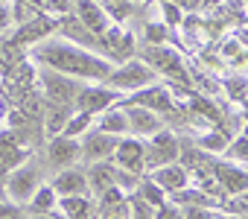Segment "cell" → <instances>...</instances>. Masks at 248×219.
<instances>
[{"label":"cell","instance_id":"6da1fadb","mask_svg":"<svg viewBox=\"0 0 248 219\" xmlns=\"http://www.w3.org/2000/svg\"><path fill=\"white\" fill-rule=\"evenodd\" d=\"M32 56L50 70H62L67 76H82V79H108V73L114 70L105 59L91 56L73 44H44V47H35Z\"/></svg>","mask_w":248,"mask_h":219},{"label":"cell","instance_id":"7a4b0ae2","mask_svg":"<svg viewBox=\"0 0 248 219\" xmlns=\"http://www.w3.org/2000/svg\"><path fill=\"white\" fill-rule=\"evenodd\" d=\"M178 155V141L172 132H164L158 129L152 143L143 146V167H164V164H172V158Z\"/></svg>","mask_w":248,"mask_h":219},{"label":"cell","instance_id":"3957f363","mask_svg":"<svg viewBox=\"0 0 248 219\" xmlns=\"http://www.w3.org/2000/svg\"><path fill=\"white\" fill-rule=\"evenodd\" d=\"M155 79V70H149L143 62H129L123 70H111L108 73V82L111 88H126V91H135V88H143Z\"/></svg>","mask_w":248,"mask_h":219},{"label":"cell","instance_id":"277c9868","mask_svg":"<svg viewBox=\"0 0 248 219\" xmlns=\"http://www.w3.org/2000/svg\"><path fill=\"white\" fill-rule=\"evenodd\" d=\"M146 62H149L155 70H161V73H167V76H172V79H178V82H187L184 64H181L178 53H172L170 47H149V50H146Z\"/></svg>","mask_w":248,"mask_h":219},{"label":"cell","instance_id":"5b68a950","mask_svg":"<svg viewBox=\"0 0 248 219\" xmlns=\"http://www.w3.org/2000/svg\"><path fill=\"white\" fill-rule=\"evenodd\" d=\"M117 96L120 94L111 91V88H82L76 94V105H79V111H85V114H96V111H102V108H108Z\"/></svg>","mask_w":248,"mask_h":219},{"label":"cell","instance_id":"8992f818","mask_svg":"<svg viewBox=\"0 0 248 219\" xmlns=\"http://www.w3.org/2000/svg\"><path fill=\"white\" fill-rule=\"evenodd\" d=\"M35 184H38V172H35L32 167H21V170H15V172L9 175L6 190H9V196H12L15 202H30L32 193H35Z\"/></svg>","mask_w":248,"mask_h":219},{"label":"cell","instance_id":"52a82bcc","mask_svg":"<svg viewBox=\"0 0 248 219\" xmlns=\"http://www.w3.org/2000/svg\"><path fill=\"white\" fill-rule=\"evenodd\" d=\"M44 88H47V94L53 96V102H59V105L73 102L76 94H79L76 82H73L70 76H59V73H44Z\"/></svg>","mask_w":248,"mask_h":219},{"label":"cell","instance_id":"ba28073f","mask_svg":"<svg viewBox=\"0 0 248 219\" xmlns=\"http://www.w3.org/2000/svg\"><path fill=\"white\" fill-rule=\"evenodd\" d=\"M76 12H79V24L85 30H91L93 35H102L108 30V15L93 3V0H76Z\"/></svg>","mask_w":248,"mask_h":219},{"label":"cell","instance_id":"9c48e42d","mask_svg":"<svg viewBox=\"0 0 248 219\" xmlns=\"http://www.w3.org/2000/svg\"><path fill=\"white\" fill-rule=\"evenodd\" d=\"M126 120L135 135H155L161 129V120L155 117V111L140 108V105H126Z\"/></svg>","mask_w":248,"mask_h":219},{"label":"cell","instance_id":"30bf717a","mask_svg":"<svg viewBox=\"0 0 248 219\" xmlns=\"http://www.w3.org/2000/svg\"><path fill=\"white\" fill-rule=\"evenodd\" d=\"M47 155H50V161L56 164V167H70V164H76V158L82 155V146H79V141H73V138H56V141H50V149H47Z\"/></svg>","mask_w":248,"mask_h":219},{"label":"cell","instance_id":"8fae6325","mask_svg":"<svg viewBox=\"0 0 248 219\" xmlns=\"http://www.w3.org/2000/svg\"><path fill=\"white\" fill-rule=\"evenodd\" d=\"M129 105H140V108H149V111H161V114H170L172 111V99L167 94V88H149L143 94H135L129 99Z\"/></svg>","mask_w":248,"mask_h":219},{"label":"cell","instance_id":"7c38bea8","mask_svg":"<svg viewBox=\"0 0 248 219\" xmlns=\"http://www.w3.org/2000/svg\"><path fill=\"white\" fill-rule=\"evenodd\" d=\"M117 149V141H114V135H105V132H91L88 138H85V146H82V155L88 158V161H99V158H108L111 152Z\"/></svg>","mask_w":248,"mask_h":219},{"label":"cell","instance_id":"4fadbf2b","mask_svg":"<svg viewBox=\"0 0 248 219\" xmlns=\"http://www.w3.org/2000/svg\"><path fill=\"white\" fill-rule=\"evenodd\" d=\"M117 161L126 172H140L143 170V143L140 141H120L117 143Z\"/></svg>","mask_w":248,"mask_h":219},{"label":"cell","instance_id":"5bb4252c","mask_svg":"<svg viewBox=\"0 0 248 219\" xmlns=\"http://www.w3.org/2000/svg\"><path fill=\"white\" fill-rule=\"evenodd\" d=\"M152 181H155L158 187H164V190H184L187 172H184L181 167H175V164H164V167H158V170L152 172Z\"/></svg>","mask_w":248,"mask_h":219},{"label":"cell","instance_id":"9a60e30c","mask_svg":"<svg viewBox=\"0 0 248 219\" xmlns=\"http://www.w3.org/2000/svg\"><path fill=\"white\" fill-rule=\"evenodd\" d=\"M85 187H88V178L82 172H76V170H64L53 181V193H59V196H82Z\"/></svg>","mask_w":248,"mask_h":219},{"label":"cell","instance_id":"2e32d148","mask_svg":"<svg viewBox=\"0 0 248 219\" xmlns=\"http://www.w3.org/2000/svg\"><path fill=\"white\" fill-rule=\"evenodd\" d=\"M213 172H216V178L222 181V187L228 193H245V172L242 170H236V167H216Z\"/></svg>","mask_w":248,"mask_h":219},{"label":"cell","instance_id":"e0dca14e","mask_svg":"<svg viewBox=\"0 0 248 219\" xmlns=\"http://www.w3.org/2000/svg\"><path fill=\"white\" fill-rule=\"evenodd\" d=\"M117 172H120V170H114V167H108V164H93V170H91V187H93L96 193H105L108 187L117 184Z\"/></svg>","mask_w":248,"mask_h":219},{"label":"cell","instance_id":"ac0fdd59","mask_svg":"<svg viewBox=\"0 0 248 219\" xmlns=\"http://www.w3.org/2000/svg\"><path fill=\"white\" fill-rule=\"evenodd\" d=\"M126 129H129L126 111H108V114L99 120V132H105V135H123Z\"/></svg>","mask_w":248,"mask_h":219},{"label":"cell","instance_id":"d6986e66","mask_svg":"<svg viewBox=\"0 0 248 219\" xmlns=\"http://www.w3.org/2000/svg\"><path fill=\"white\" fill-rule=\"evenodd\" d=\"M24 161V149L15 146V141L0 138V167H15Z\"/></svg>","mask_w":248,"mask_h":219},{"label":"cell","instance_id":"ffe728a7","mask_svg":"<svg viewBox=\"0 0 248 219\" xmlns=\"http://www.w3.org/2000/svg\"><path fill=\"white\" fill-rule=\"evenodd\" d=\"M62 32H64L67 38L82 41V44H96V35H93L91 30H85L79 21H64V24H62Z\"/></svg>","mask_w":248,"mask_h":219},{"label":"cell","instance_id":"44dd1931","mask_svg":"<svg viewBox=\"0 0 248 219\" xmlns=\"http://www.w3.org/2000/svg\"><path fill=\"white\" fill-rule=\"evenodd\" d=\"M53 30V24L50 21H35L32 27H24L21 32H18V38H15V44H27V41H35V38H41L44 32H50Z\"/></svg>","mask_w":248,"mask_h":219},{"label":"cell","instance_id":"7402d4cb","mask_svg":"<svg viewBox=\"0 0 248 219\" xmlns=\"http://www.w3.org/2000/svg\"><path fill=\"white\" fill-rule=\"evenodd\" d=\"M64 123H67V108H64V105H56L53 111L47 114V132H50V135H59V132L64 129Z\"/></svg>","mask_w":248,"mask_h":219},{"label":"cell","instance_id":"603a6c76","mask_svg":"<svg viewBox=\"0 0 248 219\" xmlns=\"http://www.w3.org/2000/svg\"><path fill=\"white\" fill-rule=\"evenodd\" d=\"M53 202H56V193H53V187H41L38 193H32V207H35L38 213L50 210V207H53Z\"/></svg>","mask_w":248,"mask_h":219},{"label":"cell","instance_id":"cb8c5ba5","mask_svg":"<svg viewBox=\"0 0 248 219\" xmlns=\"http://www.w3.org/2000/svg\"><path fill=\"white\" fill-rule=\"evenodd\" d=\"M91 123V114H85V111H79L76 117H67V123H64V138H73V135H79L85 126Z\"/></svg>","mask_w":248,"mask_h":219},{"label":"cell","instance_id":"d4e9b609","mask_svg":"<svg viewBox=\"0 0 248 219\" xmlns=\"http://www.w3.org/2000/svg\"><path fill=\"white\" fill-rule=\"evenodd\" d=\"M62 207L67 210V216H85V210H88V202H85L82 196H64Z\"/></svg>","mask_w":248,"mask_h":219},{"label":"cell","instance_id":"484cf974","mask_svg":"<svg viewBox=\"0 0 248 219\" xmlns=\"http://www.w3.org/2000/svg\"><path fill=\"white\" fill-rule=\"evenodd\" d=\"M202 146H204V149H210V152H225L228 141H225V135H222V132H213V135H207V138L202 141Z\"/></svg>","mask_w":248,"mask_h":219},{"label":"cell","instance_id":"4316f807","mask_svg":"<svg viewBox=\"0 0 248 219\" xmlns=\"http://www.w3.org/2000/svg\"><path fill=\"white\" fill-rule=\"evenodd\" d=\"M132 213H135V219H155L152 204L143 202V199H135V202H132Z\"/></svg>","mask_w":248,"mask_h":219},{"label":"cell","instance_id":"83f0119b","mask_svg":"<svg viewBox=\"0 0 248 219\" xmlns=\"http://www.w3.org/2000/svg\"><path fill=\"white\" fill-rule=\"evenodd\" d=\"M105 219H129V204L123 199H117V204L105 210Z\"/></svg>","mask_w":248,"mask_h":219},{"label":"cell","instance_id":"f1b7e54d","mask_svg":"<svg viewBox=\"0 0 248 219\" xmlns=\"http://www.w3.org/2000/svg\"><path fill=\"white\" fill-rule=\"evenodd\" d=\"M143 190H140V199L143 202H149V204H161V193H158V187L155 184H140Z\"/></svg>","mask_w":248,"mask_h":219},{"label":"cell","instance_id":"f546056e","mask_svg":"<svg viewBox=\"0 0 248 219\" xmlns=\"http://www.w3.org/2000/svg\"><path fill=\"white\" fill-rule=\"evenodd\" d=\"M228 149V155L233 158V161H245V138H239V141H233L231 146H225Z\"/></svg>","mask_w":248,"mask_h":219},{"label":"cell","instance_id":"4dcf8cb0","mask_svg":"<svg viewBox=\"0 0 248 219\" xmlns=\"http://www.w3.org/2000/svg\"><path fill=\"white\" fill-rule=\"evenodd\" d=\"M228 91H231L233 99L242 102V96H245V82H242V79H233V82H228Z\"/></svg>","mask_w":248,"mask_h":219},{"label":"cell","instance_id":"1f68e13d","mask_svg":"<svg viewBox=\"0 0 248 219\" xmlns=\"http://www.w3.org/2000/svg\"><path fill=\"white\" fill-rule=\"evenodd\" d=\"M181 219H213V216H210V210H204V207H196V204H193V207H187V213H184Z\"/></svg>","mask_w":248,"mask_h":219},{"label":"cell","instance_id":"d6a6232c","mask_svg":"<svg viewBox=\"0 0 248 219\" xmlns=\"http://www.w3.org/2000/svg\"><path fill=\"white\" fill-rule=\"evenodd\" d=\"M105 3H108V9H111V12H114L117 18H123V15L129 12V6L123 3V0H105Z\"/></svg>","mask_w":248,"mask_h":219},{"label":"cell","instance_id":"836d02e7","mask_svg":"<svg viewBox=\"0 0 248 219\" xmlns=\"http://www.w3.org/2000/svg\"><path fill=\"white\" fill-rule=\"evenodd\" d=\"M47 3V9H53V12H67L70 9V0H44Z\"/></svg>","mask_w":248,"mask_h":219},{"label":"cell","instance_id":"e575fe53","mask_svg":"<svg viewBox=\"0 0 248 219\" xmlns=\"http://www.w3.org/2000/svg\"><path fill=\"white\" fill-rule=\"evenodd\" d=\"M158 219H181V213H178V207H161Z\"/></svg>","mask_w":248,"mask_h":219},{"label":"cell","instance_id":"d590c367","mask_svg":"<svg viewBox=\"0 0 248 219\" xmlns=\"http://www.w3.org/2000/svg\"><path fill=\"white\" fill-rule=\"evenodd\" d=\"M9 213H18V207H15V204H9V202H0V219L9 216Z\"/></svg>","mask_w":248,"mask_h":219},{"label":"cell","instance_id":"8d00e7d4","mask_svg":"<svg viewBox=\"0 0 248 219\" xmlns=\"http://www.w3.org/2000/svg\"><path fill=\"white\" fill-rule=\"evenodd\" d=\"M164 12H167V21H178V9H175L172 3H167V6H164Z\"/></svg>","mask_w":248,"mask_h":219},{"label":"cell","instance_id":"74e56055","mask_svg":"<svg viewBox=\"0 0 248 219\" xmlns=\"http://www.w3.org/2000/svg\"><path fill=\"white\" fill-rule=\"evenodd\" d=\"M199 3H202V0H175L172 6H187V9H196Z\"/></svg>","mask_w":248,"mask_h":219},{"label":"cell","instance_id":"f35d334b","mask_svg":"<svg viewBox=\"0 0 248 219\" xmlns=\"http://www.w3.org/2000/svg\"><path fill=\"white\" fill-rule=\"evenodd\" d=\"M9 27V15H6V9H0V32H3Z\"/></svg>","mask_w":248,"mask_h":219},{"label":"cell","instance_id":"ab89813d","mask_svg":"<svg viewBox=\"0 0 248 219\" xmlns=\"http://www.w3.org/2000/svg\"><path fill=\"white\" fill-rule=\"evenodd\" d=\"M236 50H239V47H236V41H228V44H225V53H228V56H233Z\"/></svg>","mask_w":248,"mask_h":219},{"label":"cell","instance_id":"60d3db41","mask_svg":"<svg viewBox=\"0 0 248 219\" xmlns=\"http://www.w3.org/2000/svg\"><path fill=\"white\" fill-rule=\"evenodd\" d=\"M3 219H21V216H18V213H9V216H3Z\"/></svg>","mask_w":248,"mask_h":219},{"label":"cell","instance_id":"b9f144b4","mask_svg":"<svg viewBox=\"0 0 248 219\" xmlns=\"http://www.w3.org/2000/svg\"><path fill=\"white\" fill-rule=\"evenodd\" d=\"M231 219H242V216H231Z\"/></svg>","mask_w":248,"mask_h":219},{"label":"cell","instance_id":"7bdbcfd3","mask_svg":"<svg viewBox=\"0 0 248 219\" xmlns=\"http://www.w3.org/2000/svg\"><path fill=\"white\" fill-rule=\"evenodd\" d=\"M27 3H30V0H27ZM32 3H35V0H32Z\"/></svg>","mask_w":248,"mask_h":219}]
</instances>
